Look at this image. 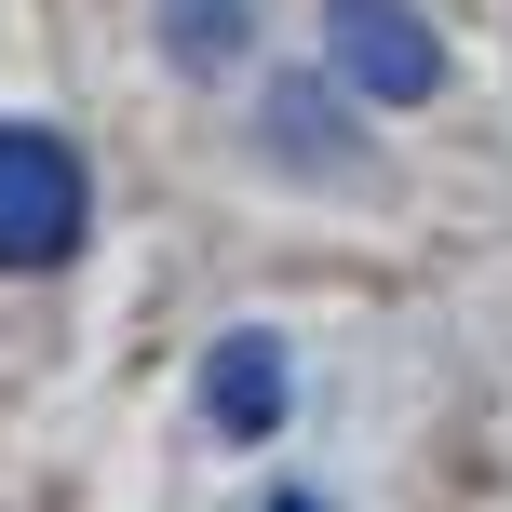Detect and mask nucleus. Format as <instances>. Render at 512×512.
Masks as SVG:
<instances>
[{"label": "nucleus", "mask_w": 512, "mask_h": 512, "mask_svg": "<svg viewBox=\"0 0 512 512\" xmlns=\"http://www.w3.org/2000/svg\"><path fill=\"white\" fill-rule=\"evenodd\" d=\"M81 216H95V176H81L68 135L41 122H0V270H68Z\"/></svg>", "instance_id": "obj_1"}, {"label": "nucleus", "mask_w": 512, "mask_h": 512, "mask_svg": "<svg viewBox=\"0 0 512 512\" xmlns=\"http://www.w3.org/2000/svg\"><path fill=\"white\" fill-rule=\"evenodd\" d=\"M324 54H337V81H351V95H378V108L445 95V41H432V14H418V0H324Z\"/></svg>", "instance_id": "obj_2"}, {"label": "nucleus", "mask_w": 512, "mask_h": 512, "mask_svg": "<svg viewBox=\"0 0 512 512\" xmlns=\"http://www.w3.org/2000/svg\"><path fill=\"white\" fill-rule=\"evenodd\" d=\"M203 418L230 445H256V432H283V337H216V364H203Z\"/></svg>", "instance_id": "obj_3"}, {"label": "nucleus", "mask_w": 512, "mask_h": 512, "mask_svg": "<svg viewBox=\"0 0 512 512\" xmlns=\"http://www.w3.org/2000/svg\"><path fill=\"white\" fill-rule=\"evenodd\" d=\"M243 27H256V0H162V54L176 68H230Z\"/></svg>", "instance_id": "obj_4"}, {"label": "nucleus", "mask_w": 512, "mask_h": 512, "mask_svg": "<svg viewBox=\"0 0 512 512\" xmlns=\"http://www.w3.org/2000/svg\"><path fill=\"white\" fill-rule=\"evenodd\" d=\"M270 135H283L297 162H351V122H337L324 81H283V95H270Z\"/></svg>", "instance_id": "obj_5"}, {"label": "nucleus", "mask_w": 512, "mask_h": 512, "mask_svg": "<svg viewBox=\"0 0 512 512\" xmlns=\"http://www.w3.org/2000/svg\"><path fill=\"white\" fill-rule=\"evenodd\" d=\"M270 512H324V499H270Z\"/></svg>", "instance_id": "obj_6"}]
</instances>
